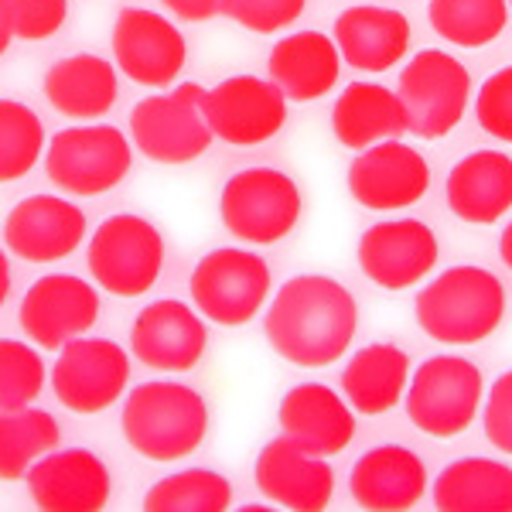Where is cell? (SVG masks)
Segmentation results:
<instances>
[{"label":"cell","instance_id":"obj_4","mask_svg":"<svg viewBox=\"0 0 512 512\" xmlns=\"http://www.w3.org/2000/svg\"><path fill=\"white\" fill-rule=\"evenodd\" d=\"M485 379L465 355H431L407 386V417L427 437H458L482 414Z\"/></svg>","mask_w":512,"mask_h":512},{"label":"cell","instance_id":"obj_36","mask_svg":"<svg viewBox=\"0 0 512 512\" xmlns=\"http://www.w3.org/2000/svg\"><path fill=\"white\" fill-rule=\"evenodd\" d=\"M308 11V0H226V18L256 35H274L291 28Z\"/></svg>","mask_w":512,"mask_h":512},{"label":"cell","instance_id":"obj_15","mask_svg":"<svg viewBox=\"0 0 512 512\" xmlns=\"http://www.w3.org/2000/svg\"><path fill=\"white\" fill-rule=\"evenodd\" d=\"M349 195L362 209L400 212L417 205L431 188V168L417 147L403 140H383L355 154L349 164Z\"/></svg>","mask_w":512,"mask_h":512},{"label":"cell","instance_id":"obj_35","mask_svg":"<svg viewBox=\"0 0 512 512\" xmlns=\"http://www.w3.org/2000/svg\"><path fill=\"white\" fill-rule=\"evenodd\" d=\"M69 18V0H0V52L14 38L45 41L59 35Z\"/></svg>","mask_w":512,"mask_h":512},{"label":"cell","instance_id":"obj_7","mask_svg":"<svg viewBox=\"0 0 512 512\" xmlns=\"http://www.w3.org/2000/svg\"><path fill=\"white\" fill-rule=\"evenodd\" d=\"M209 89L202 82H181L171 93L147 96L130 110V137L144 158L158 164H188L212 147L209 120L202 106Z\"/></svg>","mask_w":512,"mask_h":512},{"label":"cell","instance_id":"obj_18","mask_svg":"<svg viewBox=\"0 0 512 512\" xmlns=\"http://www.w3.org/2000/svg\"><path fill=\"white\" fill-rule=\"evenodd\" d=\"M202 318V311L188 308L175 297L151 301L134 318L130 349L144 366L158 369V373H188L209 349V328Z\"/></svg>","mask_w":512,"mask_h":512},{"label":"cell","instance_id":"obj_12","mask_svg":"<svg viewBox=\"0 0 512 512\" xmlns=\"http://www.w3.org/2000/svg\"><path fill=\"white\" fill-rule=\"evenodd\" d=\"M130 383V355L113 338L82 335L59 352L52 366V390L72 414H103Z\"/></svg>","mask_w":512,"mask_h":512},{"label":"cell","instance_id":"obj_33","mask_svg":"<svg viewBox=\"0 0 512 512\" xmlns=\"http://www.w3.org/2000/svg\"><path fill=\"white\" fill-rule=\"evenodd\" d=\"M45 151V123L38 113L21 99H0V178H24Z\"/></svg>","mask_w":512,"mask_h":512},{"label":"cell","instance_id":"obj_28","mask_svg":"<svg viewBox=\"0 0 512 512\" xmlns=\"http://www.w3.org/2000/svg\"><path fill=\"white\" fill-rule=\"evenodd\" d=\"M410 355L393 342H373L359 349L342 369L345 400L362 417L390 414L400 400H407Z\"/></svg>","mask_w":512,"mask_h":512},{"label":"cell","instance_id":"obj_25","mask_svg":"<svg viewBox=\"0 0 512 512\" xmlns=\"http://www.w3.org/2000/svg\"><path fill=\"white\" fill-rule=\"evenodd\" d=\"M448 209L461 222L492 226L512 209V158L502 151H472L451 168Z\"/></svg>","mask_w":512,"mask_h":512},{"label":"cell","instance_id":"obj_19","mask_svg":"<svg viewBox=\"0 0 512 512\" xmlns=\"http://www.w3.org/2000/svg\"><path fill=\"white\" fill-rule=\"evenodd\" d=\"M28 492L41 512H99L113 499V475L93 451L55 448L31 465Z\"/></svg>","mask_w":512,"mask_h":512},{"label":"cell","instance_id":"obj_8","mask_svg":"<svg viewBox=\"0 0 512 512\" xmlns=\"http://www.w3.org/2000/svg\"><path fill=\"white\" fill-rule=\"evenodd\" d=\"M164 246L161 229L151 219L120 212L96 226L89 239V274L103 291L113 297H140L158 284L164 270Z\"/></svg>","mask_w":512,"mask_h":512},{"label":"cell","instance_id":"obj_20","mask_svg":"<svg viewBox=\"0 0 512 512\" xmlns=\"http://www.w3.org/2000/svg\"><path fill=\"white\" fill-rule=\"evenodd\" d=\"M86 239V212L62 195H28L7 212L4 246L28 263L72 256Z\"/></svg>","mask_w":512,"mask_h":512},{"label":"cell","instance_id":"obj_9","mask_svg":"<svg viewBox=\"0 0 512 512\" xmlns=\"http://www.w3.org/2000/svg\"><path fill=\"white\" fill-rule=\"evenodd\" d=\"M270 263L243 246H219L195 263L192 301L209 321L222 328L250 325L270 297Z\"/></svg>","mask_w":512,"mask_h":512},{"label":"cell","instance_id":"obj_29","mask_svg":"<svg viewBox=\"0 0 512 512\" xmlns=\"http://www.w3.org/2000/svg\"><path fill=\"white\" fill-rule=\"evenodd\" d=\"M434 509L512 512V465L495 458H458L434 478Z\"/></svg>","mask_w":512,"mask_h":512},{"label":"cell","instance_id":"obj_37","mask_svg":"<svg viewBox=\"0 0 512 512\" xmlns=\"http://www.w3.org/2000/svg\"><path fill=\"white\" fill-rule=\"evenodd\" d=\"M475 120L489 137L512 144V65L482 82L475 96Z\"/></svg>","mask_w":512,"mask_h":512},{"label":"cell","instance_id":"obj_34","mask_svg":"<svg viewBox=\"0 0 512 512\" xmlns=\"http://www.w3.org/2000/svg\"><path fill=\"white\" fill-rule=\"evenodd\" d=\"M45 362L21 338L0 342V410L31 407L45 390Z\"/></svg>","mask_w":512,"mask_h":512},{"label":"cell","instance_id":"obj_27","mask_svg":"<svg viewBox=\"0 0 512 512\" xmlns=\"http://www.w3.org/2000/svg\"><path fill=\"white\" fill-rule=\"evenodd\" d=\"M45 99L72 120H99L120 99V69L103 55H65L45 72Z\"/></svg>","mask_w":512,"mask_h":512},{"label":"cell","instance_id":"obj_14","mask_svg":"<svg viewBox=\"0 0 512 512\" xmlns=\"http://www.w3.org/2000/svg\"><path fill=\"white\" fill-rule=\"evenodd\" d=\"M212 134L233 147H256L287 123V96L274 79L229 76L216 82L202 106Z\"/></svg>","mask_w":512,"mask_h":512},{"label":"cell","instance_id":"obj_2","mask_svg":"<svg viewBox=\"0 0 512 512\" xmlns=\"http://www.w3.org/2000/svg\"><path fill=\"white\" fill-rule=\"evenodd\" d=\"M417 325L441 345H478L506 318V284L485 267L461 263L437 274L414 304Z\"/></svg>","mask_w":512,"mask_h":512},{"label":"cell","instance_id":"obj_40","mask_svg":"<svg viewBox=\"0 0 512 512\" xmlns=\"http://www.w3.org/2000/svg\"><path fill=\"white\" fill-rule=\"evenodd\" d=\"M499 256H502V263L512 270V219L506 222V229H502V236H499Z\"/></svg>","mask_w":512,"mask_h":512},{"label":"cell","instance_id":"obj_3","mask_svg":"<svg viewBox=\"0 0 512 512\" xmlns=\"http://www.w3.org/2000/svg\"><path fill=\"white\" fill-rule=\"evenodd\" d=\"M120 427L140 458L181 461L202 448L209 434V407L195 386L154 379L130 390Z\"/></svg>","mask_w":512,"mask_h":512},{"label":"cell","instance_id":"obj_24","mask_svg":"<svg viewBox=\"0 0 512 512\" xmlns=\"http://www.w3.org/2000/svg\"><path fill=\"white\" fill-rule=\"evenodd\" d=\"M407 130L410 117L400 93L379 82H352L332 106V134L355 154L383 140H400Z\"/></svg>","mask_w":512,"mask_h":512},{"label":"cell","instance_id":"obj_23","mask_svg":"<svg viewBox=\"0 0 512 512\" xmlns=\"http://www.w3.org/2000/svg\"><path fill=\"white\" fill-rule=\"evenodd\" d=\"M277 420L280 434L321 458L342 454L355 437V407L325 383H301L287 390L280 396Z\"/></svg>","mask_w":512,"mask_h":512},{"label":"cell","instance_id":"obj_22","mask_svg":"<svg viewBox=\"0 0 512 512\" xmlns=\"http://www.w3.org/2000/svg\"><path fill=\"white\" fill-rule=\"evenodd\" d=\"M332 38L342 52V62H349L352 69L386 72L410 55L414 28H410L407 14L396 7L352 4L335 18Z\"/></svg>","mask_w":512,"mask_h":512},{"label":"cell","instance_id":"obj_1","mask_svg":"<svg viewBox=\"0 0 512 512\" xmlns=\"http://www.w3.org/2000/svg\"><path fill=\"white\" fill-rule=\"evenodd\" d=\"M359 332V304L349 287L328 274H301L280 284L263 315L270 349L291 366H332L352 349Z\"/></svg>","mask_w":512,"mask_h":512},{"label":"cell","instance_id":"obj_5","mask_svg":"<svg viewBox=\"0 0 512 512\" xmlns=\"http://www.w3.org/2000/svg\"><path fill=\"white\" fill-rule=\"evenodd\" d=\"M304 212L301 188L277 168H243L222 185V226L250 246H270L297 229Z\"/></svg>","mask_w":512,"mask_h":512},{"label":"cell","instance_id":"obj_42","mask_svg":"<svg viewBox=\"0 0 512 512\" xmlns=\"http://www.w3.org/2000/svg\"><path fill=\"white\" fill-rule=\"evenodd\" d=\"M509 7H512V0H509Z\"/></svg>","mask_w":512,"mask_h":512},{"label":"cell","instance_id":"obj_10","mask_svg":"<svg viewBox=\"0 0 512 512\" xmlns=\"http://www.w3.org/2000/svg\"><path fill=\"white\" fill-rule=\"evenodd\" d=\"M396 93L407 106L410 130L424 140H441L465 120L472 99V72L441 48H424L403 65Z\"/></svg>","mask_w":512,"mask_h":512},{"label":"cell","instance_id":"obj_31","mask_svg":"<svg viewBox=\"0 0 512 512\" xmlns=\"http://www.w3.org/2000/svg\"><path fill=\"white\" fill-rule=\"evenodd\" d=\"M233 506V485L216 468H181L154 482L144 495L147 512H226Z\"/></svg>","mask_w":512,"mask_h":512},{"label":"cell","instance_id":"obj_30","mask_svg":"<svg viewBox=\"0 0 512 512\" xmlns=\"http://www.w3.org/2000/svg\"><path fill=\"white\" fill-rule=\"evenodd\" d=\"M59 441L62 427L48 410H4V417H0V478L4 482L28 478L31 465L52 454Z\"/></svg>","mask_w":512,"mask_h":512},{"label":"cell","instance_id":"obj_32","mask_svg":"<svg viewBox=\"0 0 512 512\" xmlns=\"http://www.w3.org/2000/svg\"><path fill=\"white\" fill-rule=\"evenodd\" d=\"M509 0H431V28L458 48H485L509 21Z\"/></svg>","mask_w":512,"mask_h":512},{"label":"cell","instance_id":"obj_26","mask_svg":"<svg viewBox=\"0 0 512 512\" xmlns=\"http://www.w3.org/2000/svg\"><path fill=\"white\" fill-rule=\"evenodd\" d=\"M267 69L287 99L311 103L332 93L342 72V52L325 31H291L270 48Z\"/></svg>","mask_w":512,"mask_h":512},{"label":"cell","instance_id":"obj_21","mask_svg":"<svg viewBox=\"0 0 512 512\" xmlns=\"http://www.w3.org/2000/svg\"><path fill=\"white\" fill-rule=\"evenodd\" d=\"M349 492L359 509L407 512L427 495V465L403 444H379L352 465Z\"/></svg>","mask_w":512,"mask_h":512},{"label":"cell","instance_id":"obj_41","mask_svg":"<svg viewBox=\"0 0 512 512\" xmlns=\"http://www.w3.org/2000/svg\"><path fill=\"white\" fill-rule=\"evenodd\" d=\"M11 297V260L0 253V301Z\"/></svg>","mask_w":512,"mask_h":512},{"label":"cell","instance_id":"obj_11","mask_svg":"<svg viewBox=\"0 0 512 512\" xmlns=\"http://www.w3.org/2000/svg\"><path fill=\"white\" fill-rule=\"evenodd\" d=\"M113 62L137 86L164 89L181 76L188 62V41L158 11L147 7H123L110 31Z\"/></svg>","mask_w":512,"mask_h":512},{"label":"cell","instance_id":"obj_38","mask_svg":"<svg viewBox=\"0 0 512 512\" xmlns=\"http://www.w3.org/2000/svg\"><path fill=\"white\" fill-rule=\"evenodd\" d=\"M482 420H485V437H489L492 448L512 454V369L492 383L489 400L482 407Z\"/></svg>","mask_w":512,"mask_h":512},{"label":"cell","instance_id":"obj_13","mask_svg":"<svg viewBox=\"0 0 512 512\" xmlns=\"http://www.w3.org/2000/svg\"><path fill=\"white\" fill-rule=\"evenodd\" d=\"M99 284L76 274H45L24 291L18 321L24 335L48 352H62L96 325Z\"/></svg>","mask_w":512,"mask_h":512},{"label":"cell","instance_id":"obj_16","mask_svg":"<svg viewBox=\"0 0 512 512\" xmlns=\"http://www.w3.org/2000/svg\"><path fill=\"white\" fill-rule=\"evenodd\" d=\"M359 270L383 291H407L437 267V236L420 219H383L359 236Z\"/></svg>","mask_w":512,"mask_h":512},{"label":"cell","instance_id":"obj_6","mask_svg":"<svg viewBox=\"0 0 512 512\" xmlns=\"http://www.w3.org/2000/svg\"><path fill=\"white\" fill-rule=\"evenodd\" d=\"M134 147L110 123H79L48 140L45 175L59 192L76 198L106 195L130 175Z\"/></svg>","mask_w":512,"mask_h":512},{"label":"cell","instance_id":"obj_17","mask_svg":"<svg viewBox=\"0 0 512 512\" xmlns=\"http://www.w3.org/2000/svg\"><path fill=\"white\" fill-rule=\"evenodd\" d=\"M256 489L267 495L274 506L291 512H321L332 506L335 472L321 454L301 448L291 437H274L263 444L253 465Z\"/></svg>","mask_w":512,"mask_h":512},{"label":"cell","instance_id":"obj_39","mask_svg":"<svg viewBox=\"0 0 512 512\" xmlns=\"http://www.w3.org/2000/svg\"><path fill=\"white\" fill-rule=\"evenodd\" d=\"M181 21H212L226 11V0H161Z\"/></svg>","mask_w":512,"mask_h":512}]
</instances>
